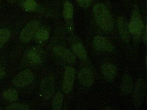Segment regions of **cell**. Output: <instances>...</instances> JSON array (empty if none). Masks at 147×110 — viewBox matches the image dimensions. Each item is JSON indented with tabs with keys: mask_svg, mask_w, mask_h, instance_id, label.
I'll return each instance as SVG.
<instances>
[{
	"mask_svg": "<svg viewBox=\"0 0 147 110\" xmlns=\"http://www.w3.org/2000/svg\"><path fill=\"white\" fill-rule=\"evenodd\" d=\"M28 106L25 104L16 103L11 104L6 108L7 110H27L29 109Z\"/></svg>",
	"mask_w": 147,
	"mask_h": 110,
	"instance_id": "21",
	"label": "cell"
},
{
	"mask_svg": "<svg viewBox=\"0 0 147 110\" xmlns=\"http://www.w3.org/2000/svg\"><path fill=\"white\" fill-rule=\"evenodd\" d=\"M79 5L82 7L86 8L91 4L92 0H76Z\"/></svg>",
	"mask_w": 147,
	"mask_h": 110,
	"instance_id": "23",
	"label": "cell"
},
{
	"mask_svg": "<svg viewBox=\"0 0 147 110\" xmlns=\"http://www.w3.org/2000/svg\"><path fill=\"white\" fill-rule=\"evenodd\" d=\"M93 46L96 50L110 52L113 50L111 43L105 38L99 36H95L93 39Z\"/></svg>",
	"mask_w": 147,
	"mask_h": 110,
	"instance_id": "9",
	"label": "cell"
},
{
	"mask_svg": "<svg viewBox=\"0 0 147 110\" xmlns=\"http://www.w3.org/2000/svg\"><path fill=\"white\" fill-rule=\"evenodd\" d=\"M117 27L119 34L122 40L125 43L130 40V31L129 24L124 17H119L117 20Z\"/></svg>",
	"mask_w": 147,
	"mask_h": 110,
	"instance_id": "10",
	"label": "cell"
},
{
	"mask_svg": "<svg viewBox=\"0 0 147 110\" xmlns=\"http://www.w3.org/2000/svg\"><path fill=\"white\" fill-rule=\"evenodd\" d=\"M94 17L96 24L103 30L111 31L113 28V22L111 14L104 4H96L93 8Z\"/></svg>",
	"mask_w": 147,
	"mask_h": 110,
	"instance_id": "1",
	"label": "cell"
},
{
	"mask_svg": "<svg viewBox=\"0 0 147 110\" xmlns=\"http://www.w3.org/2000/svg\"><path fill=\"white\" fill-rule=\"evenodd\" d=\"M146 31L144 32V34L143 35V40L144 42L145 43L146 42V40H147V36H146Z\"/></svg>",
	"mask_w": 147,
	"mask_h": 110,
	"instance_id": "25",
	"label": "cell"
},
{
	"mask_svg": "<svg viewBox=\"0 0 147 110\" xmlns=\"http://www.w3.org/2000/svg\"><path fill=\"white\" fill-rule=\"evenodd\" d=\"M54 53L69 63H73L76 61V57L72 52L65 47L57 46L53 49Z\"/></svg>",
	"mask_w": 147,
	"mask_h": 110,
	"instance_id": "11",
	"label": "cell"
},
{
	"mask_svg": "<svg viewBox=\"0 0 147 110\" xmlns=\"http://www.w3.org/2000/svg\"><path fill=\"white\" fill-rule=\"evenodd\" d=\"M5 72L0 63V80L5 75Z\"/></svg>",
	"mask_w": 147,
	"mask_h": 110,
	"instance_id": "24",
	"label": "cell"
},
{
	"mask_svg": "<svg viewBox=\"0 0 147 110\" xmlns=\"http://www.w3.org/2000/svg\"><path fill=\"white\" fill-rule=\"evenodd\" d=\"M130 32L134 40L138 42L141 37L144 26L141 16L138 7L133 9L130 22L129 24Z\"/></svg>",
	"mask_w": 147,
	"mask_h": 110,
	"instance_id": "2",
	"label": "cell"
},
{
	"mask_svg": "<svg viewBox=\"0 0 147 110\" xmlns=\"http://www.w3.org/2000/svg\"><path fill=\"white\" fill-rule=\"evenodd\" d=\"M55 89V82L53 77H46L42 80L39 86L41 96L45 99L50 98L53 94Z\"/></svg>",
	"mask_w": 147,
	"mask_h": 110,
	"instance_id": "5",
	"label": "cell"
},
{
	"mask_svg": "<svg viewBox=\"0 0 147 110\" xmlns=\"http://www.w3.org/2000/svg\"><path fill=\"white\" fill-rule=\"evenodd\" d=\"M24 6L26 10L31 11L36 8L37 4L34 0H26L24 3Z\"/></svg>",
	"mask_w": 147,
	"mask_h": 110,
	"instance_id": "22",
	"label": "cell"
},
{
	"mask_svg": "<svg viewBox=\"0 0 147 110\" xmlns=\"http://www.w3.org/2000/svg\"><path fill=\"white\" fill-rule=\"evenodd\" d=\"M104 110H116V109H115L114 108H113V107H109V106H106L103 109Z\"/></svg>",
	"mask_w": 147,
	"mask_h": 110,
	"instance_id": "26",
	"label": "cell"
},
{
	"mask_svg": "<svg viewBox=\"0 0 147 110\" xmlns=\"http://www.w3.org/2000/svg\"><path fill=\"white\" fill-rule=\"evenodd\" d=\"M40 23L36 20L32 21L24 27L21 32L20 35V38L22 42L26 43L30 41L38 28Z\"/></svg>",
	"mask_w": 147,
	"mask_h": 110,
	"instance_id": "7",
	"label": "cell"
},
{
	"mask_svg": "<svg viewBox=\"0 0 147 110\" xmlns=\"http://www.w3.org/2000/svg\"><path fill=\"white\" fill-rule=\"evenodd\" d=\"M133 84L131 77L129 74L125 75L122 79L120 86V90L124 95H128L132 92Z\"/></svg>",
	"mask_w": 147,
	"mask_h": 110,
	"instance_id": "14",
	"label": "cell"
},
{
	"mask_svg": "<svg viewBox=\"0 0 147 110\" xmlns=\"http://www.w3.org/2000/svg\"><path fill=\"white\" fill-rule=\"evenodd\" d=\"M63 101V95L60 92H57L54 95L52 101L53 109L61 110L62 108Z\"/></svg>",
	"mask_w": 147,
	"mask_h": 110,
	"instance_id": "17",
	"label": "cell"
},
{
	"mask_svg": "<svg viewBox=\"0 0 147 110\" xmlns=\"http://www.w3.org/2000/svg\"><path fill=\"white\" fill-rule=\"evenodd\" d=\"M78 78L80 83L85 87L91 86L94 82L93 73L90 69L87 68H84L80 71Z\"/></svg>",
	"mask_w": 147,
	"mask_h": 110,
	"instance_id": "12",
	"label": "cell"
},
{
	"mask_svg": "<svg viewBox=\"0 0 147 110\" xmlns=\"http://www.w3.org/2000/svg\"><path fill=\"white\" fill-rule=\"evenodd\" d=\"M3 95L5 100L11 102L16 101L18 98L17 92L13 89H9L6 90L3 92Z\"/></svg>",
	"mask_w": 147,
	"mask_h": 110,
	"instance_id": "18",
	"label": "cell"
},
{
	"mask_svg": "<svg viewBox=\"0 0 147 110\" xmlns=\"http://www.w3.org/2000/svg\"><path fill=\"white\" fill-rule=\"evenodd\" d=\"M49 37V32L45 27L39 28L36 31L33 37L35 41L39 44L44 43Z\"/></svg>",
	"mask_w": 147,
	"mask_h": 110,
	"instance_id": "15",
	"label": "cell"
},
{
	"mask_svg": "<svg viewBox=\"0 0 147 110\" xmlns=\"http://www.w3.org/2000/svg\"><path fill=\"white\" fill-rule=\"evenodd\" d=\"M73 14V8L72 4L69 2L65 3L64 6L63 15L66 19L72 18Z\"/></svg>",
	"mask_w": 147,
	"mask_h": 110,
	"instance_id": "20",
	"label": "cell"
},
{
	"mask_svg": "<svg viewBox=\"0 0 147 110\" xmlns=\"http://www.w3.org/2000/svg\"><path fill=\"white\" fill-rule=\"evenodd\" d=\"M73 51L80 59H85L87 57L86 51L83 46L81 43H77L72 47Z\"/></svg>",
	"mask_w": 147,
	"mask_h": 110,
	"instance_id": "16",
	"label": "cell"
},
{
	"mask_svg": "<svg viewBox=\"0 0 147 110\" xmlns=\"http://www.w3.org/2000/svg\"><path fill=\"white\" fill-rule=\"evenodd\" d=\"M75 76L74 68L70 66L67 67L65 70L62 84L63 91L65 93L69 92L73 88Z\"/></svg>",
	"mask_w": 147,
	"mask_h": 110,
	"instance_id": "8",
	"label": "cell"
},
{
	"mask_svg": "<svg viewBox=\"0 0 147 110\" xmlns=\"http://www.w3.org/2000/svg\"><path fill=\"white\" fill-rule=\"evenodd\" d=\"M101 70L104 77L108 81L114 80L117 75V68L114 64L111 63H106L103 64Z\"/></svg>",
	"mask_w": 147,
	"mask_h": 110,
	"instance_id": "13",
	"label": "cell"
},
{
	"mask_svg": "<svg viewBox=\"0 0 147 110\" xmlns=\"http://www.w3.org/2000/svg\"><path fill=\"white\" fill-rule=\"evenodd\" d=\"M146 82L142 78L138 79L136 82L134 90L132 102L136 108H139L142 105L146 93Z\"/></svg>",
	"mask_w": 147,
	"mask_h": 110,
	"instance_id": "4",
	"label": "cell"
},
{
	"mask_svg": "<svg viewBox=\"0 0 147 110\" xmlns=\"http://www.w3.org/2000/svg\"><path fill=\"white\" fill-rule=\"evenodd\" d=\"M145 63H146V64H147V58H146V59H145Z\"/></svg>",
	"mask_w": 147,
	"mask_h": 110,
	"instance_id": "27",
	"label": "cell"
},
{
	"mask_svg": "<svg viewBox=\"0 0 147 110\" xmlns=\"http://www.w3.org/2000/svg\"><path fill=\"white\" fill-rule=\"evenodd\" d=\"M34 76L32 72L28 69L25 70L17 75L12 80L15 86L23 87L27 86L34 81Z\"/></svg>",
	"mask_w": 147,
	"mask_h": 110,
	"instance_id": "6",
	"label": "cell"
},
{
	"mask_svg": "<svg viewBox=\"0 0 147 110\" xmlns=\"http://www.w3.org/2000/svg\"><path fill=\"white\" fill-rule=\"evenodd\" d=\"M10 33L6 28L0 29V48L3 46L9 40Z\"/></svg>",
	"mask_w": 147,
	"mask_h": 110,
	"instance_id": "19",
	"label": "cell"
},
{
	"mask_svg": "<svg viewBox=\"0 0 147 110\" xmlns=\"http://www.w3.org/2000/svg\"><path fill=\"white\" fill-rule=\"evenodd\" d=\"M44 55L42 49L40 47H33L26 51L23 57L22 61L28 65H37L42 62Z\"/></svg>",
	"mask_w": 147,
	"mask_h": 110,
	"instance_id": "3",
	"label": "cell"
}]
</instances>
